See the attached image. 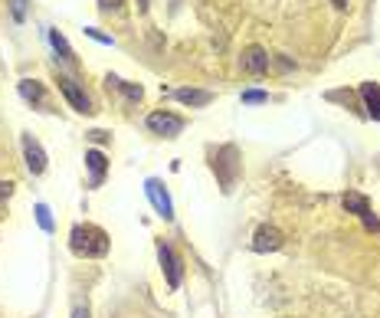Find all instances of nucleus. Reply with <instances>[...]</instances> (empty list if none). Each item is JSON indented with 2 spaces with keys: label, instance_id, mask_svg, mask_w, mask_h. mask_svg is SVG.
<instances>
[{
  "label": "nucleus",
  "instance_id": "nucleus-1",
  "mask_svg": "<svg viewBox=\"0 0 380 318\" xmlns=\"http://www.w3.org/2000/svg\"><path fill=\"white\" fill-rule=\"evenodd\" d=\"M69 250L76 253V256L99 259L109 253V233L102 230V226L79 224V226H72V233H69Z\"/></svg>",
  "mask_w": 380,
  "mask_h": 318
},
{
  "label": "nucleus",
  "instance_id": "nucleus-22",
  "mask_svg": "<svg viewBox=\"0 0 380 318\" xmlns=\"http://www.w3.org/2000/svg\"><path fill=\"white\" fill-rule=\"evenodd\" d=\"M121 4H125V0H102V7H105V10H119Z\"/></svg>",
  "mask_w": 380,
  "mask_h": 318
},
{
  "label": "nucleus",
  "instance_id": "nucleus-18",
  "mask_svg": "<svg viewBox=\"0 0 380 318\" xmlns=\"http://www.w3.org/2000/svg\"><path fill=\"white\" fill-rule=\"evenodd\" d=\"M243 102L246 105H259V102H269V95L259 92V89H249V92H243Z\"/></svg>",
  "mask_w": 380,
  "mask_h": 318
},
{
  "label": "nucleus",
  "instance_id": "nucleus-13",
  "mask_svg": "<svg viewBox=\"0 0 380 318\" xmlns=\"http://www.w3.org/2000/svg\"><path fill=\"white\" fill-rule=\"evenodd\" d=\"M174 99H178V102H184V105H207L213 95L207 92V89H178V92H174Z\"/></svg>",
  "mask_w": 380,
  "mask_h": 318
},
{
  "label": "nucleus",
  "instance_id": "nucleus-5",
  "mask_svg": "<svg viewBox=\"0 0 380 318\" xmlns=\"http://www.w3.org/2000/svg\"><path fill=\"white\" fill-rule=\"evenodd\" d=\"M344 210H351V214L361 216L367 230H380L377 216L371 214V204H367V197H364V194H354V190H351V194H344Z\"/></svg>",
  "mask_w": 380,
  "mask_h": 318
},
{
  "label": "nucleus",
  "instance_id": "nucleus-17",
  "mask_svg": "<svg viewBox=\"0 0 380 318\" xmlns=\"http://www.w3.org/2000/svg\"><path fill=\"white\" fill-rule=\"evenodd\" d=\"M36 220H40V226L46 233H53V216H50V207L46 204H36Z\"/></svg>",
  "mask_w": 380,
  "mask_h": 318
},
{
  "label": "nucleus",
  "instance_id": "nucleus-23",
  "mask_svg": "<svg viewBox=\"0 0 380 318\" xmlns=\"http://www.w3.org/2000/svg\"><path fill=\"white\" fill-rule=\"evenodd\" d=\"M89 138H92V141H99V145H102V141H105V138H109V135H105V131H89Z\"/></svg>",
  "mask_w": 380,
  "mask_h": 318
},
{
  "label": "nucleus",
  "instance_id": "nucleus-10",
  "mask_svg": "<svg viewBox=\"0 0 380 318\" xmlns=\"http://www.w3.org/2000/svg\"><path fill=\"white\" fill-rule=\"evenodd\" d=\"M243 69L253 72V76H262V72L269 69V53L262 50V46H249V50L243 53Z\"/></svg>",
  "mask_w": 380,
  "mask_h": 318
},
{
  "label": "nucleus",
  "instance_id": "nucleus-6",
  "mask_svg": "<svg viewBox=\"0 0 380 318\" xmlns=\"http://www.w3.org/2000/svg\"><path fill=\"white\" fill-rule=\"evenodd\" d=\"M282 243H286L282 230H276V226H259L253 236V250L256 253H276V250H282Z\"/></svg>",
  "mask_w": 380,
  "mask_h": 318
},
{
  "label": "nucleus",
  "instance_id": "nucleus-24",
  "mask_svg": "<svg viewBox=\"0 0 380 318\" xmlns=\"http://www.w3.org/2000/svg\"><path fill=\"white\" fill-rule=\"evenodd\" d=\"M72 318H89V309H82V305H79V309L72 312Z\"/></svg>",
  "mask_w": 380,
  "mask_h": 318
},
{
  "label": "nucleus",
  "instance_id": "nucleus-19",
  "mask_svg": "<svg viewBox=\"0 0 380 318\" xmlns=\"http://www.w3.org/2000/svg\"><path fill=\"white\" fill-rule=\"evenodd\" d=\"M10 13H13V20H23L26 17V0H10Z\"/></svg>",
  "mask_w": 380,
  "mask_h": 318
},
{
  "label": "nucleus",
  "instance_id": "nucleus-11",
  "mask_svg": "<svg viewBox=\"0 0 380 318\" xmlns=\"http://www.w3.org/2000/svg\"><path fill=\"white\" fill-rule=\"evenodd\" d=\"M85 164H89V171H92V177H89V187H99V184L105 181V168H109L105 155L92 148V151H85Z\"/></svg>",
  "mask_w": 380,
  "mask_h": 318
},
{
  "label": "nucleus",
  "instance_id": "nucleus-4",
  "mask_svg": "<svg viewBox=\"0 0 380 318\" xmlns=\"http://www.w3.org/2000/svg\"><path fill=\"white\" fill-rule=\"evenodd\" d=\"M158 259H161L164 275H168V285L170 289H180V279H184V273H180V259L174 256V250H170L168 243H158Z\"/></svg>",
  "mask_w": 380,
  "mask_h": 318
},
{
  "label": "nucleus",
  "instance_id": "nucleus-9",
  "mask_svg": "<svg viewBox=\"0 0 380 318\" xmlns=\"http://www.w3.org/2000/svg\"><path fill=\"white\" fill-rule=\"evenodd\" d=\"M60 92L66 95L69 102H72V109H76V112H82V115L92 112V102H89V95H85L82 89L72 82V79H60Z\"/></svg>",
  "mask_w": 380,
  "mask_h": 318
},
{
  "label": "nucleus",
  "instance_id": "nucleus-3",
  "mask_svg": "<svg viewBox=\"0 0 380 318\" xmlns=\"http://www.w3.org/2000/svg\"><path fill=\"white\" fill-rule=\"evenodd\" d=\"M148 128L154 135H164V138H178L184 131V119L174 112H151L148 115Z\"/></svg>",
  "mask_w": 380,
  "mask_h": 318
},
{
  "label": "nucleus",
  "instance_id": "nucleus-16",
  "mask_svg": "<svg viewBox=\"0 0 380 318\" xmlns=\"http://www.w3.org/2000/svg\"><path fill=\"white\" fill-rule=\"evenodd\" d=\"M109 86L121 89L128 99H141V86H128V82H121V79H115V76H109Z\"/></svg>",
  "mask_w": 380,
  "mask_h": 318
},
{
  "label": "nucleus",
  "instance_id": "nucleus-7",
  "mask_svg": "<svg viewBox=\"0 0 380 318\" xmlns=\"http://www.w3.org/2000/svg\"><path fill=\"white\" fill-rule=\"evenodd\" d=\"M23 158H26L30 174H43V171H46V151H43V145L36 141L33 135H23Z\"/></svg>",
  "mask_w": 380,
  "mask_h": 318
},
{
  "label": "nucleus",
  "instance_id": "nucleus-14",
  "mask_svg": "<svg viewBox=\"0 0 380 318\" xmlns=\"http://www.w3.org/2000/svg\"><path fill=\"white\" fill-rule=\"evenodd\" d=\"M20 95H23L26 102H43L46 89H43V82H36V79H23V82H20Z\"/></svg>",
  "mask_w": 380,
  "mask_h": 318
},
{
  "label": "nucleus",
  "instance_id": "nucleus-25",
  "mask_svg": "<svg viewBox=\"0 0 380 318\" xmlns=\"http://www.w3.org/2000/svg\"><path fill=\"white\" fill-rule=\"evenodd\" d=\"M331 4H335L338 10H344V7H347V0H331Z\"/></svg>",
  "mask_w": 380,
  "mask_h": 318
},
{
  "label": "nucleus",
  "instance_id": "nucleus-12",
  "mask_svg": "<svg viewBox=\"0 0 380 318\" xmlns=\"http://www.w3.org/2000/svg\"><path fill=\"white\" fill-rule=\"evenodd\" d=\"M361 99H364L367 115L380 121V86H377V82H364V86H361Z\"/></svg>",
  "mask_w": 380,
  "mask_h": 318
},
{
  "label": "nucleus",
  "instance_id": "nucleus-20",
  "mask_svg": "<svg viewBox=\"0 0 380 318\" xmlns=\"http://www.w3.org/2000/svg\"><path fill=\"white\" fill-rule=\"evenodd\" d=\"M85 36H92V40H99V43L112 46V36H105L102 30H95V26H85Z\"/></svg>",
  "mask_w": 380,
  "mask_h": 318
},
{
  "label": "nucleus",
  "instance_id": "nucleus-8",
  "mask_svg": "<svg viewBox=\"0 0 380 318\" xmlns=\"http://www.w3.org/2000/svg\"><path fill=\"white\" fill-rule=\"evenodd\" d=\"M144 190H148V197H151L154 210H158L164 220H170V216H174V207H170V197H168V190H164V184H161L158 177H151V181L144 184Z\"/></svg>",
  "mask_w": 380,
  "mask_h": 318
},
{
  "label": "nucleus",
  "instance_id": "nucleus-15",
  "mask_svg": "<svg viewBox=\"0 0 380 318\" xmlns=\"http://www.w3.org/2000/svg\"><path fill=\"white\" fill-rule=\"evenodd\" d=\"M50 43H53V50L60 53V56H63L66 62L76 60V56H72V50H69V43H66V36H63L60 30H50Z\"/></svg>",
  "mask_w": 380,
  "mask_h": 318
},
{
  "label": "nucleus",
  "instance_id": "nucleus-2",
  "mask_svg": "<svg viewBox=\"0 0 380 318\" xmlns=\"http://www.w3.org/2000/svg\"><path fill=\"white\" fill-rule=\"evenodd\" d=\"M213 171L220 174V184H223V190H233V184H237V174H239V161H237V148L233 145H227V148H220L217 155H213Z\"/></svg>",
  "mask_w": 380,
  "mask_h": 318
},
{
  "label": "nucleus",
  "instance_id": "nucleus-21",
  "mask_svg": "<svg viewBox=\"0 0 380 318\" xmlns=\"http://www.w3.org/2000/svg\"><path fill=\"white\" fill-rule=\"evenodd\" d=\"M10 194H13V184H10V181H0V207L10 200Z\"/></svg>",
  "mask_w": 380,
  "mask_h": 318
}]
</instances>
